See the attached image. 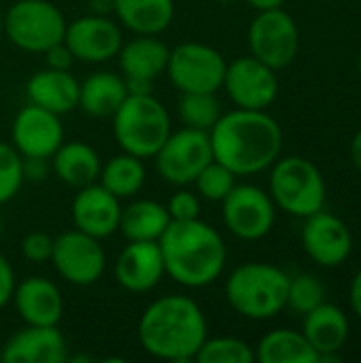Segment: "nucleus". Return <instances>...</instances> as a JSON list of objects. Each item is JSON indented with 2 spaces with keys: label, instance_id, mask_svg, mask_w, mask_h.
Wrapping results in <instances>:
<instances>
[{
  "label": "nucleus",
  "instance_id": "1",
  "mask_svg": "<svg viewBox=\"0 0 361 363\" xmlns=\"http://www.w3.org/2000/svg\"><path fill=\"white\" fill-rule=\"evenodd\" d=\"M213 160L236 177H251L270 168L283 147V132L266 111L236 108L221 113L209 132Z\"/></svg>",
  "mask_w": 361,
  "mask_h": 363
},
{
  "label": "nucleus",
  "instance_id": "2",
  "mask_svg": "<svg viewBox=\"0 0 361 363\" xmlns=\"http://www.w3.org/2000/svg\"><path fill=\"white\" fill-rule=\"evenodd\" d=\"M206 338V317L189 296H162L138 319V342L155 359L189 362Z\"/></svg>",
  "mask_w": 361,
  "mask_h": 363
},
{
  "label": "nucleus",
  "instance_id": "3",
  "mask_svg": "<svg viewBox=\"0 0 361 363\" xmlns=\"http://www.w3.org/2000/svg\"><path fill=\"white\" fill-rule=\"evenodd\" d=\"M157 245L166 274L183 287H209L226 268L228 249L221 234L200 219L170 221Z\"/></svg>",
  "mask_w": 361,
  "mask_h": 363
},
{
  "label": "nucleus",
  "instance_id": "4",
  "mask_svg": "<svg viewBox=\"0 0 361 363\" xmlns=\"http://www.w3.org/2000/svg\"><path fill=\"white\" fill-rule=\"evenodd\" d=\"M289 274L279 266L249 262L232 270L226 281L230 306L245 319L266 321L277 317L287 304Z\"/></svg>",
  "mask_w": 361,
  "mask_h": 363
},
{
  "label": "nucleus",
  "instance_id": "5",
  "mask_svg": "<svg viewBox=\"0 0 361 363\" xmlns=\"http://www.w3.org/2000/svg\"><path fill=\"white\" fill-rule=\"evenodd\" d=\"M170 132V115L153 94H128L113 115L115 143L140 160L153 157Z\"/></svg>",
  "mask_w": 361,
  "mask_h": 363
},
{
  "label": "nucleus",
  "instance_id": "6",
  "mask_svg": "<svg viewBox=\"0 0 361 363\" xmlns=\"http://www.w3.org/2000/svg\"><path fill=\"white\" fill-rule=\"evenodd\" d=\"M270 168V198L274 206L302 219L326 206V181L311 160L289 155L277 160Z\"/></svg>",
  "mask_w": 361,
  "mask_h": 363
},
{
  "label": "nucleus",
  "instance_id": "7",
  "mask_svg": "<svg viewBox=\"0 0 361 363\" xmlns=\"http://www.w3.org/2000/svg\"><path fill=\"white\" fill-rule=\"evenodd\" d=\"M68 21L49 0H15L2 19V34L21 51L45 53L64 40Z\"/></svg>",
  "mask_w": 361,
  "mask_h": 363
},
{
  "label": "nucleus",
  "instance_id": "8",
  "mask_svg": "<svg viewBox=\"0 0 361 363\" xmlns=\"http://www.w3.org/2000/svg\"><path fill=\"white\" fill-rule=\"evenodd\" d=\"M226 68L228 62L215 47L187 40L170 49L166 74L181 94H217L223 85Z\"/></svg>",
  "mask_w": 361,
  "mask_h": 363
},
{
  "label": "nucleus",
  "instance_id": "9",
  "mask_svg": "<svg viewBox=\"0 0 361 363\" xmlns=\"http://www.w3.org/2000/svg\"><path fill=\"white\" fill-rule=\"evenodd\" d=\"M153 157L157 174L166 183L177 187L191 185L202 168L213 162L211 136L209 132L183 125V130L168 134Z\"/></svg>",
  "mask_w": 361,
  "mask_h": 363
},
{
  "label": "nucleus",
  "instance_id": "10",
  "mask_svg": "<svg viewBox=\"0 0 361 363\" xmlns=\"http://www.w3.org/2000/svg\"><path fill=\"white\" fill-rule=\"evenodd\" d=\"M251 55L272 70L287 68L300 51V30L283 9L257 11L247 32Z\"/></svg>",
  "mask_w": 361,
  "mask_h": 363
},
{
  "label": "nucleus",
  "instance_id": "11",
  "mask_svg": "<svg viewBox=\"0 0 361 363\" xmlns=\"http://www.w3.org/2000/svg\"><path fill=\"white\" fill-rule=\"evenodd\" d=\"M51 262L66 283L87 287L104 274L106 253L98 238L74 228L53 238Z\"/></svg>",
  "mask_w": 361,
  "mask_h": 363
},
{
  "label": "nucleus",
  "instance_id": "12",
  "mask_svg": "<svg viewBox=\"0 0 361 363\" xmlns=\"http://www.w3.org/2000/svg\"><path fill=\"white\" fill-rule=\"evenodd\" d=\"M221 206L226 228L240 240H260L274 225L277 206L270 194L257 185H234Z\"/></svg>",
  "mask_w": 361,
  "mask_h": 363
},
{
  "label": "nucleus",
  "instance_id": "13",
  "mask_svg": "<svg viewBox=\"0 0 361 363\" xmlns=\"http://www.w3.org/2000/svg\"><path fill=\"white\" fill-rule=\"evenodd\" d=\"M230 100L238 108L266 111L279 94L277 70L266 66L253 55L238 57L226 68L223 85Z\"/></svg>",
  "mask_w": 361,
  "mask_h": 363
},
{
  "label": "nucleus",
  "instance_id": "14",
  "mask_svg": "<svg viewBox=\"0 0 361 363\" xmlns=\"http://www.w3.org/2000/svg\"><path fill=\"white\" fill-rule=\"evenodd\" d=\"M64 43L70 49L72 57L87 64H100L117 57L123 36L117 21L109 15H83L66 26Z\"/></svg>",
  "mask_w": 361,
  "mask_h": 363
},
{
  "label": "nucleus",
  "instance_id": "15",
  "mask_svg": "<svg viewBox=\"0 0 361 363\" xmlns=\"http://www.w3.org/2000/svg\"><path fill=\"white\" fill-rule=\"evenodd\" d=\"M62 143L64 125L60 115L32 102L19 108L11 125V145L21 157L49 160Z\"/></svg>",
  "mask_w": 361,
  "mask_h": 363
},
{
  "label": "nucleus",
  "instance_id": "16",
  "mask_svg": "<svg viewBox=\"0 0 361 363\" xmlns=\"http://www.w3.org/2000/svg\"><path fill=\"white\" fill-rule=\"evenodd\" d=\"M302 247L317 266L336 268L349 259L353 251V236L343 219L321 208L304 219Z\"/></svg>",
  "mask_w": 361,
  "mask_h": 363
},
{
  "label": "nucleus",
  "instance_id": "17",
  "mask_svg": "<svg viewBox=\"0 0 361 363\" xmlns=\"http://www.w3.org/2000/svg\"><path fill=\"white\" fill-rule=\"evenodd\" d=\"M115 281L130 294H147L166 274L164 257L155 240H130L115 259Z\"/></svg>",
  "mask_w": 361,
  "mask_h": 363
},
{
  "label": "nucleus",
  "instance_id": "18",
  "mask_svg": "<svg viewBox=\"0 0 361 363\" xmlns=\"http://www.w3.org/2000/svg\"><path fill=\"white\" fill-rule=\"evenodd\" d=\"M121 200L104 189L100 183L79 187L72 200V221L74 228L102 240L113 236L119 230L121 219Z\"/></svg>",
  "mask_w": 361,
  "mask_h": 363
},
{
  "label": "nucleus",
  "instance_id": "19",
  "mask_svg": "<svg viewBox=\"0 0 361 363\" xmlns=\"http://www.w3.org/2000/svg\"><path fill=\"white\" fill-rule=\"evenodd\" d=\"M68 357V345L57 325H26L0 351L4 363H64Z\"/></svg>",
  "mask_w": 361,
  "mask_h": 363
},
{
  "label": "nucleus",
  "instance_id": "20",
  "mask_svg": "<svg viewBox=\"0 0 361 363\" xmlns=\"http://www.w3.org/2000/svg\"><path fill=\"white\" fill-rule=\"evenodd\" d=\"M11 302L26 325H57L64 315L62 294L45 277H28L17 283Z\"/></svg>",
  "mask_w": 361,
  "mask_h": 363
},
{
  "label": "nucleus",
  "instance_id": "21",
  "mask_svg": "<svg viewBox=\"0 0 361 363\" xmlns=\"http://www.w3.org/2000/svg\"><path fill=\"white\" fill-rule=\"evenodd\" d=\"M304 338L317 351L319 362H340L338 351L349 338V319L334 304H319L304 315Z\"/></svg>",
  "mask_w": 361,
  "mask_h": 363
},
{
  "label": "nucleus",
  "instance_id": "22",
  "mask_svg": "<svg viewBox=\"0 0 361 363\" xmlns=\"http://www.w3.org/2000/svg\"><path fill=\"white\" fill-rule=\"evenodd\" d=\"M26 96L32 104L62 117L79 104V81L70 74V70L43 68L28 79Z\"/></svg>",
  "mask_w": 361,
  "mask_h": 363
},
{
  "label": "nucleus",
  "instance_id": "23",
  "mask_svg": "<svg viewBox=\"0 0 361 363\" xmlns=\"http://www.w3.org/2000/svg\"><path fill=\"white\" fill-rule=\"evenodd\" d=\"M170 47L153 34H136L132 40L123 43L117 57L119 68L126 79L153 81L166 72Z\"/></svg>",
  "mask_w": 361,
  "mask_h": 363
},
{
  "label": "nucleus",
  "instance_id": "24",
  "mask_svg": "<svg viewBox=\"0 0 361 363\" xmlns=\"http://www.w3.org/2000/svg\"><path fill=\"white\" fill-rule=\"evenodd\" d=\"M128 98V87L121 74L111 70H100L89 74L83 83H79V108L96 119L113 117L115 111Z\"/></svg>",
  "mask_w": 361,
  "mask_h": 363
},
{
  "label": "nucleus",
  "instance_id": "25",
  "mask_svg": "<svg viewBox=\"0 0 361 363\" xmlns=\"http://www.w3.org/2000/svg\"><path fill=\"white\" fill-rule=\"evenodd\" d=\"M51 157L55 177L74 189L96 183L102 170L100 155L83 140H64Z\"/></svg>",
  "mask_w": 361,
  "mask_h": 363
},
{
  "label": "nucleus",
  "instance_id": "26",
  "mask_svg": "<svg viewBox=\"0 0 361 363\" xmlns=\"http://www.w3.org/2000/svg\"><path fill=\"white\" fill-rule=\"evenodd\" d=\"M117 21L134 34H162L174 19V0H113Z\"/></svg>",
  "mask_w": 361,
  "mask_h": 363
},
{
  "label": "nucleus",
  "instance_id": "27",
  "mask_svg": "<svg viewBox=\"0 0 361 363\" xmlns=\"http://www.w3.org/2000/svg\"><path fill=\"white\" fill-rule=\"evenodd\" d=\"M170 215L164 204L155 200H136L121 208L119 230L130 240H160L170 223Z\"/></svg>",
  "mask_w": 361,
  "mask_h": 363
},
{
  "label": "nucleus",
  "instance_id": "28",
  "mask_svg": "<svg viewBox=\"0 0 361 363\" xmlns=\"http://www.w3.org/2000/svg\"><path fill=\"white\" fill-rule=\"evenodd\" d=\"M255 359L260 363H319V355L302 332L272 330L260 340Z\"/></svg>",
  "mask_w": 361,
  "mask_h": 363
},
{
  "label": "nucleus",
  "instance_id": "29",
  "mask_svg": "<svg viewBox=\"0 0 361 363\" xmlns=\"http://www.w3.org/2000/svg\"><path fill=\"white\" fill-rule=\"evenodd\" d=\"M98 181L113 196H117L119 200H126V198L136 196L143 189L147 181V170L140 157L123 151L119 155H113L106 164H102Z\"/></svg>",
  "mask_w": 361,
  "mask_h": 363
},
{
  "label": "nucleus",
  "instance_id": "30",
  "mask_svg": "<svg viewBox=\"0 0 361 363\" xmlns=\"http://www.w3.org/2000/svg\"><path fill=\"white\" fill-rule=\"evenodd\" d=\"M221 117V106L215 94H181L179 98V119L185 128L211 132V128Z\"/></svg>",
  "mask_w": 361,
  "mask_h": 363
},
{
  "label": "nucleus",
  "instance_id": "31",
  "mask_svg": "<svg viewBox=\"0 0 361 363\" xmlns=\"http://www.w3.org/2000/svg\"><path fill=\"white\" fill-rule=\"evenodd\" d=\"M194 359L198 363H253L255 351L240 338L219 336L206 338Z\"/></svg>",
  "mask_w": 361,
  "mask_h": 363
},
{
  "label": "nucleus",
  "instance_id": "32",
  "mask_svg": "<svg viewBox=\"0 0 361 363\" xmlns=\"http://www.w3.org/2000/svg\"><path fill=\"white\" fill-rule=\"evenodd\" d=\"M323 302H326V287L317 277L313 274H298L294 279L289 277L285 308L304 317L306 313H311Z\"/></svg>",
  "mask_w": 361,
  "mask_h": 363
},
{
  "label": "nucleus",
  "instance_id": "33",
  "mask_svg": "<svg viewBox=\"0 0 361 363\" xmlns=\"http://www.w3.org/2000/svg\"><path fill=\"white\" fill-rule=\"evenodd\" d=\"M194 185H196V191L204 200L221 202L232 191V187L236 185V174L230 168H226L223 164L213 160L211 164H206L202 168V172L196 177Z\"/></svg>",
  "mask_w": 361,
  "mask_h": 363
},
{
  "label": "nucleus",
  "instance_id": "34",
  "mask_svg": "<svg viewBox=\"0 0 361 363\" xmlns=\"http://www.w3.org/2000/svg\"><path fill=\"white\" fill-rule=\"evenodd\" d=\"M23 185L21 155L13 145L0 143V204L11 202Z\"/></svg>",
  "mask_w": 361,
  "mask_h": 363
},
{
  "label": "nucleus",
  "instance_id": "35",
  "mask_svg": "<svg viewBox=\"0 0 361 363\" xmlns=\"http://www.w3.org/2000/svg\"><path fill=\"white\" fill-rule=\"evenodd\" d=\"M166 211L170 215L172 221H189V219H198L200 217V200L196 194H191L189 189H179L170 196Z\"/></svg>",
  "mask_w": 361,
  "mask_h": 363
},
{
  "label": "nucleus",
  "instance_id": "36",
  "mask_svg": "<svg viewBox=\"0 0 361 363\" xmlns=\"http://www.w3.org/2000/svg\"><path fill=\"white\" fill-rule=\"evenodd\" d=\"M51 253H53V238L45 232H30L21 240V255L32 264L51 262Z\"/></svg>",
  "mask_w": 361,
  "mask_h": 363
},
{
  "label": "nucleus",
  "instance_id": "37",
  "mask_svg": "<svg viewBox=\"0 0 361 363\" xmlns=\"http://www.w3.org/2000/svg\"><path fill=\"white\" fill-rule=\"evenodd\" d=\"M43 55H45L47 68H55V70H70V66L74 62V57H72V53H70V49L66 47L64 40L49 47Z\"/></svg>",
  "mask_w": 361,
  "mask_h": 363
},
{
  "label": "nucleus",
  "instance_id": "38",
  "mask_svg": "<svg viewBox=\"0 0 361 363\" xmlns=\"http://www.w3.org/2000/svg\"><path fill=\"white\" fill-rule=\"evenodd\" d=\"M15 272L11 262L0 253V308H4L11 300H13V291H15Z\"/></svg>",
  "mask_w": 361,
  "mask_h": 363
},
{
  "label": "nucleus",
  "instance_id": "39",
  "mask_svg": "<svg viewBox=\"0 0 361 363\" xmlns=\"http://www.w3.org/2000/svg\"><path fill=\"white\" fill-rule=\"evenodd\" d=\"M21 168H23V181H45L49 172L47 160L40 157H21Z\"/></svg>",
  "mask_w": 361,
  "mask_h": 363
},
{
  "label": "nucleus",
  "instance_id": "40",
  "mask_svg": "<svg viewBox=\"0 0 361 363\" xmlns=\"http://www.w3.org/2000/svg\"><path fill=\"white\" fill-rule=\"evenodd\" d=\"M349 302H351V308L353 313L361 319V268L360 272L353 277L351 281V289H349Z\"/></svg>",
  "mask_w": 361,
  "mask_h": 363
},
{
  "label": "nucleus",
  "instance_id": "41",
  "mask_svg": "<svg viewBox=\"0 0 361 363\" xmlns=\"http://www.w3.org/2000/svg\"><path fill=\"white\" fill-rule=\"evenodd\" d=\"M126 87H128V94H151L153 91V81H145V79H126Z\"/></svg>",
  "mask_w": 361,
  "mask_h": 363
},
{
  "label": "nucleus",
  "instance_id": "42",
  "mask_svg": "<svg viewBox=\"0 0 361 363\" xmlns=\"http://www.w3.org/2000/svg\"><path fill=\"white\" fill-rule=\"evenodd\" d=\"M255 11H272V9H281L285 0H247Z\"/></svg>",
  "mask_w": 361,
  "mask_h": 363
},
{
  "label": "nucleus",
  "instance_id": "43",
  "mask_svg": "<svg viewBox=\"0 0 361 363\" xmlns=\"http://www.w3.org/2000/svg\"><path fill=\"white\" fill-rule=\"evenodd\" d=\"M351 160H353L355 168L361 172V130L351 140Z\"/></svg>",
  "mask_w": 361,
  "mask_h": 363
},
{
  "label": "nucleus",
  "instance_id": "44",
  "mask_svg": "<svg viewBox=\"0 0 361 363\" xmlns=\"http://www.w3.org/2000/svg\"><path fill=\"white\" fill-rule=\"evenodd\" d=\"M91 6V13L96 15H109L113 11V0H87Z\"/></svg>",
  "mask_w": 361,
  "mask_h": 363
},
{
  "label": "nucleus",
  "instance_id": "45",
  "mask_svg": "<svg viewBox=\"0 0 361 363\" xmlns=\"http://www.w3.org/2000/svg\"><path fill=\"white\" fill-rule=\"evenodd\" d=\"M2 19H4V11H2V6H0V38H2Z\"/></svg>",
  "mask_w": 361,
  "mask_h": 363
},
{
  "label": "nucleus",
  "instance_id": "46",
  "mask_svg": "<svg viewBox=\"0 0 361 363\" xmlns=\"http://www.w3.org/2000/svg\"><path fill=\"white\" fill-rule=\"evenodd\" d=\"M357 68H360V72H361V53H360V60H357Z\"/></svg>",
  "mask_w": 361,
  "mask_h": 363
},
{
  "label": "nucleus",
  "instance_id": "47",
  "mask_svg": "<svg viewBox=\"0 0 361 363\" xmlns=\"http://www.w3.org/2000/svg\"><path fill=\"white\" fill-rule=\"evenodd\" d=\"M0 234H2V217H0Z\"/></svg>",
  "mask_w": 361,
  "mask_h": 363
},
{
  "label": "nucleus",
  "instance_id": "48",
  "mask_svg": "<svg viewBox=\"0 0 361 363\" xmlns=\"http://www.w3.org/2000/svg\"><path fill=\"white\" fill-rule=\"evenodd\" d=\"M219 2H234V0H219Z\"/></svg>",
  "mask_w": 361,
  "mask_h": 363
}]
</instances>
